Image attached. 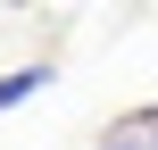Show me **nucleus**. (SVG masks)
<instances>
[{
	"mask_svg": "<svg viewBox=\"0 0 158 150\" xmlns=\"http://www.w3.org/2000/svg\"><path fill=\"white\" fill-rule=\"evenodd\" d=\"M92 150H158V109H150V117H125V125H108Z\"/></svg>",
	"mask_w": 158,
	"mask_h": 150,
	"instance_id": "f257e3e1",
	"label": "nucleus"
}]
</instances>
